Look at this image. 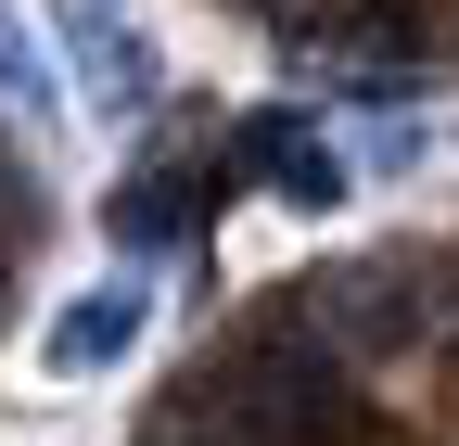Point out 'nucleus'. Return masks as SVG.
<instances>
[{
  "label": "nucleus",
  "mask_w": 459,
  "mask_h": 446,
  "mask_svg": "<svg viewBox=\"0 0 459 446\" xmlns=\"http://www.w3.org/2000/svg\"><path fill=\"white\" fill-rule=\"evenodd\" d=\"M0 102H26V116L51 128V116H65V90H51V64H39V39L13 26V13H0Z\"/></svg>",
  "instance_id": "5"
},
{
  "label": "nucleus",
  "mask_w": 459,
  "mask_h": 446,
  "mask_svg": "<svg viewBox=\"0 0 459 446\" xmlns=\"http://www.w3.org/2000/svg\"><path fill=\"white\" fill-rule=\"evenodd\" d=\"M141 331H153V268H115V281H90L65 319L39 331V370H51V382L128 370V357H141Z\"/></svg>",
  "instance_id": "1"
},
{
  "label": "nucleus",
  "mask_w": 459,
  "mask_h": 446,
  "mask_svg": "<svg viewBox=\"0 0 459 446\" xmlns=\"http://www.w3.org/2000/svg\"><path fill=\"white\" fill-rule=\"evenodd\" d=\"M204 166H141V179H115L102 192V243L128 255V268H153V255H179L192 230H204Z\"/></svg>",
  "instance_id": "2"
},
{
  "label": "nucleus",
  "mask_w": 459,
  "mask_h": 446,
  "mask_svg": "<svg viewBox=\"0 0 459 446\" xmlns=\"http://www.w3.org/2000/svg\"><path fill=\"white\" fill-rule=\"evenodd\" d=\"M77 64H90V116H115V128H141L153 102H166V51L141 26H115V13L77 26Z\"/></svg>",
  "instance_id": "3"
},
{
  "label": "nucleus",
  "mask_w": 459,
  "mask_h": 446,
  "mask_svg": "<svg viewBox=\"0 0 459 446\" xmlns=\"http://www.w3.org/2000/svg\"><path fill=\"white\" fill-rule=\"evenodd\" d=\"M344 179H358V166H344V153H332L319 128H307L294 153H281V166H268V192H281V204H294V217H332V204H344Z\"/></svg>",
  "instance_id": "4"
}]
</instances>
